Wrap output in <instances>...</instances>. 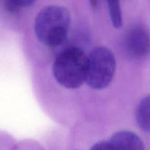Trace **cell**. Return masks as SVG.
Masks as SVG:
<instances>
[{
    "instance_id": "5",
    "label": "cell",
    "mask_w": 150,
    "mask_h": 150,
    "mask_svg": "<svg viewBox=\"0 0 150 150\" xmlns=\"http://www.w3.org/2000/svg\"><path fill=\"white\" fill-rule=\"evenodd\" d=\"M111 149H144V142L141 138L128 130H122L114 133L108 140Z\"/></svg>"
},
{
    "instance_id": "7",
    "label": "cell",
    "mask_w": 150,
    "mask_h": 150,
    "mask_svg": "<svg viewBox=\"0 0 150 150\" xmlns=\"http://www.w3.org/2000/svg\"><path fill=\"white\" fill-rule=\"evenodd\" d=\"M112 24L116 29H120L123 24L120 0H107Z\"/></svg>"
},
{
    "instance_id": "8",
    "label": "cell",
    "mask_w": 150,
    "mask_h": 150,
    "mask_svg": "<svg viewBox=\"0 0 150 150\" xmlns=\"http://www.w3.org/2000/svg\"><path fill=\"white\" fill-rule=\"evenodd\" d=\"M36 0H4V5L7 11L15 13L21 8L29 7Z\"/></svg>"
},
{
    "instance_id": "10",
    "label": "cell",
    "mask_w": 150,
    "mask_h": 150,
    "mask_svg": "<svg viewBox=\"0 0 150 150\" xmlns=\"http://www.w3.org/2000/svg\"><path fill=\"white\" fill-rule=\"evenodd\" d=\"M90 3H91V6L93 7H96L97 5V0H89Z\"/></svg>"
},
{
    "instance_id": "4",
    "label": "cell",
    "mask_w": 150,
    "mask_h": 150,
    "mask_svg": "<svg viewBox=\"0 0 150 150\" xmlns=\"http://www.w3.org/2000/svg\"><path fill=\"white\" fill-rule=\"evenodd\" d=\"M125 48L128 55L137 60L146 58L150 54V34L145 27L135 26L127 32Z\"/></svg>"
},
{
    "instance_id": "2",
    "label": "cell",
    "mask_w": 150,
    "mask_h": 150,
    "mask_svg": "<svg viewBox=\"0 0 150 150\" xmlns=\"http://www.w3.org/2000/svg\"><path fill=\"white\" fill-rule=\"evenodd\" d=\"M88 56L76 47L62 51L54 60L52 73L56 81L63 87L74 89L85 83Z\"/></svg>"
},
{
    "instance_id": "3",
    "label": "cell",
    "mask_w": 150,
    "mask_h": 150,
    "mask_svg": "<svg viewBox=\"0 0 150 150\" xmlns=\"http://www.w3.org/2000/svg\"><path fill=\"white\" fill-rule=\"evenodd\" d=\"M116 68V58L111 50L104 46L96 47L88 56L85 83L96 90L105 89L113 81Z\"/></svg>"
},
{
    "instance_id": "6",
    "label": "cell",
    "mask_w": 150,
    "mask_h": 150,
    "mask_svg": "<svg viewBox=\"0 0 150 150\" xmlns=\"http://www.w3.org/2000/svg\"><path fill=\"white\" fill-rule=\"evenodd\" d=\"M135 115L140 128L150 133V95L141 100L138 105Z\"/></svg>"
},
{
    "instance_id": "9",
    "label": "cell",
    "mask_w": 150,
    "mask_h": 150,
    "mask_svg": "<svg viewBox=\"0 0 150 150\" xmlns=\"http://www.w3.org/2000/svg\"><path fill=\"white\" fill-rule=\"evenodd\" d=\"M92 149H111V146H110V144H109L108 141H102V142H99L98 143L95 144L94 146L91 147Z\"/></svg>"
},
{
    "instance_id": "1",
    "label": "cell",
    "mask_w": 150,
    "mask_h": 150,
    "mask_svg": "<svg viewBox=\"0 0 150 150\" xmlns=\"http://www.w3.org/2000/svg\"><path fill=\"white\" fill-rule=\"evenodd\" d=\"M71 14L63 6L49 5L44 7L37 15L34 23L35 33L38 40L46 46L61 45L68 36Z\"/></svg>"
}]
</instances>
